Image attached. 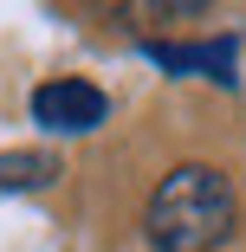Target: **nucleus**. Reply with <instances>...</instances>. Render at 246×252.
Listing matches in <instances>:
<instances>
[{
    "label": "nucleus",
    "instance_id": "f257e3e1",
    "mask_svg": "<svg viewBox=\"0 0 246 252\" xmlns=\"http://www.w3.org/2000/svg\"><path fill=\"white\" fill-rule=\"evenodd\" d=\"M233 220H240V200L214 162H175L142 207V233L156 252H220Z\"/></svg>",
    "mask_w": 246,
    "mask_h": 252
},
{
    "label": "nucleus",
    "instance_id": "f03ea898",
    "mask_svg": "<svg viewBox=\"0 0 246 252\" xmlns=\"http://www.w3.org/2000/svg\"><path fill=\"white\" fill-rule=\"evenodd\" d=\"M104 117H110L104 91L84 84V78H52V84H39V91H33V123L59 129V136H84V129L104 123Z\"/></svg>",
    "mask_w": 246,
    "mask_h": 252
},
{
    "label": "nucleus",
    "instance_id": "7ed1b4c3",
    "mask_svg": "<svg viewBox=\"0 0 246 252\" xmlns=\"http://www.w3.org/2000/svg\"><path fill=\"white\" fill-rule=\"evenodd\" d=\"M142 52H149L156 65H169L175 78L201 71V78H214V84H233V59H240V45H233V39H201V45H169V39H149Z\"/></svg>",
    "mask_w": 246,
    "mask_h": 252
},
{
    "label": "nucleus",
    "instance_id": "20e7f679",
    "mask_svg": "<svg viewBox=\"0 0 246 252\" xmlns=\"http://www.w3.org/2000/svg\"><path fill=\"white\" fill-rule=\"evenodd\" d=\"M52 181H59V156H45V149H7L0 156V194H33Z\"/></svg>",
    "mask_w": 246,
    "mask_h": 252
}]
</instances>
